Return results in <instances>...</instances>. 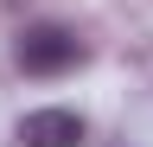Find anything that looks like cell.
<instances>
[{
    "label": "cell",
    "mask_w": 153,
    "mask_h": 147,
    "mask_svg": "<svg viewBox=\"0 0 153 147\" xmlns=\"http://www.w3.org/2000/svg\"><path fill=\"white\" fill-rule=\"evenodd\" d=\"M19 141L26 147H83V115L76 109H32L19 122Z\"/></svg>",
    "instance_id": "2"
},
{
    "label": "cell",
    "mask_w": 153,
    "mask_h": 147,
    "mask_svg": "<svg viewBox=\"0 0 153 147\" xmlns=\"http://www.w3.org/2000/svg\"><path fill=\"white\" fill-rule=\"evenodd\" d=\"M13 58L26 77H64V70L83 64V39H76L70 26H26L13 45Z\"/></svg>",
    "instance_id": "1"
}]
</instances>
